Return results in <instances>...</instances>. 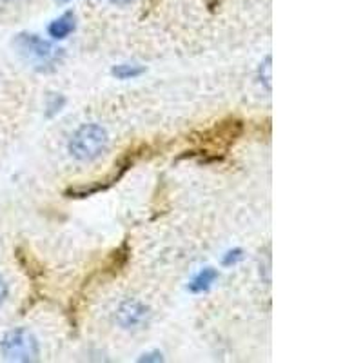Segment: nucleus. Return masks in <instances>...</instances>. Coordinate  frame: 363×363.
<instances>
[{
    "instance_id": "nucleus-11",
    "label": "nucleus",
    "mask_w": 363,
    "mask_h": 363,
    "mask_svg": "<svg viewBox=\"0 0 363 363\" xmlns=\"http://www.w3.org/2000/svg\"><path fill=\"white\" fill-rule=\"evenodd\" d=\"M6 298H8V284H6L4 277L0 274V307L6 301Z\"/></svg>"
},
{
    "instance_id": "nucleus-1",
    "label": "nucleus",
    "mask_w": 363,
    "mask_h": 363,
    "mask_svg": "<svg viewBox=\"0 0 363 363\" xmlns=\"http://www.w3.org/2000/svg\"><path fill=\"white\" fill-rule=\"evenodd\" d=\"M18 57L38 73H51L64 60V51L35 33H18L13 40Z\"/></svg>"
},
{
    "instance_id": "nucleus-8",
    "label": "nucleus",
    "mask_w": 363,
    "mask_h": 363,
    "mask_svg": "<svg viewBox=\"0 0 363 363\" xmlns=\"http://www.w3.org/2000/svg\"><path fill=\"white\" fill-rule=\"evenodd\" d=\"M66 106V99H64L62 95H50L48 96V102H45V115H48V118H51V116H55L57 113L62 111V108Z\"/></svg>"
},
{
    "instance_id": "nucleus-10",
    "label": "nucleus",
    "mask_w": 363,
    "mask_h": 363,
    "mask_svg": "<svg viewBox=\"0 0 363 363\" xmlns=\"http://www.w3.org/2000/svg\"><path fill=\"white\" fill-rule=\"evenodd\" d=\"M242 258H244V255H242V249H233V251H229L225 256H223V265L231 267V265L238 264Z\"/></svg>"
},
{
    "instance_id": "nucleus-4",
    "label": "nucleus",
    "mask_w": 363,
    "mask_h": 363,
    "mask_svg": "<svg viewBox=\"0 0 363 363\" xmlns=\"http://www.w3.org/2000/svg\"><path fill=\"white\" fill-rule=\"evenodd\" d=\"M149 307L138 300H124L116 307L115 322L124 330H140L149 323Z\"/></svg>"
},
{
    "instance_id": "nucleus-7",
    "label": "nucleus",
    "mask_w": 363,
    "mask_h": 363,
    "mask_svg": "<svg viewBox=\"0 0 363 363\" xmlns=\"http://www.w3.org/2000/svg\"><path fill=\"white\" fill-rule=\"evenodd\" d=\"M145 73V67L140 66V64H118V66L113 67L111 74L116 77L118 80H129L136 79L140 74Z\"/></svg>"
},
{
    "instance_id": "nucleus-14",
    "label": "nucleus",
    "mask_w": 363,
    "mask_h": 363,
    "mask_svg": "<svg viewBox=\"0 0 363 363\" xmlns=\"http://www.w3.org/2000/svg\"><path fill=\"white\" fill-rule=\"evenodd\" d=\"M60 2H69V0H60Z\"/></svg>"
},
{
    "instance_id": "nucleus-2",
    "label": "nucleus",
    "mask_w": 363,
    "mask_h": 363,
    "mask_svg": "<svg viewBox=\"0 0 363 363\" xmlns=\"http://www.w3.org/2000/svg\"><path fill=\"white\" fill-rule=\"evenodd\" d=\"M109 147L108 131L99 124H84L71 136L67 149L69 155L79 162H93L102 157Z\"/></svg>"
},
{
    "instance_id": "nucleus-5",
    "label": "nucleus",
    "mask_w": 363,
    "mask_h": 363,
    "mask_svg": "<svg viewBox=\"0 0 363 363\" xmlns=\"http://www.w3.org/2000/svg\"><path fill=\"white\" fill-rule=\"evenodd\" d=\"M74 29H77V17H74L73 11H66L64 15H60V17L51 22L48 31H50V35L55 40H64V38H67L73 33Z\"/></svg>"
},
{
    "instance_id": "nucleus-13",
    "label": "nucleus",
    "mask_w": 363,
    "mask_h": 363,
    "mask_svg": "<svg viewBox=\"0 0 363 363\" xmlns=\"http://www.w3.org/2000/svg\"><path fill=\"white\" fill-rule=\"evenodd\" d=\"M108 2L113 6H118V8H124V6H129L131 2H135V0H108Z\"/></svg>"
},
{
    "instance_id": "nucleus-6",
    "label": "nucleus",
    "mask_w": 363,
    "mask_h": 363,
    "mask_svg": "<svg viewBox=\"0 0 363 363\" xmlns=\"http://www.w3.org/2000/svg\"><path fill=\"white\" fill-rule=\"evenodd\" d=\"M216 280H218V271L213 267H206L193 278V281L189 284V291L191 293H206Z\"/></svg>"
},
{
    "instance_id": "nucleus-12",
    "label": "nucleus",
    "mask_w": 363,
    "mask_h": 363,
    "mask_svg": "<svg viewBox=\"0 0 363 363\" xmlns=\"http://www.w3.org/2000/svg\"><path fill=\"white\" fill-rule=\"evenodd\" d=\"M164 359V356H162V352L155 351V352H147V354H144L140 358V362H162Z\"/></svg>"
},
{
    "instance_id": "nucleus-9",
    "label": "nucleus",
    "mask_w": 363,
    "mask_h": 363,
    "mask_svg": "<svg viewBox=\"0 0 363 363\" xmlns=\"http://www.w3.org/2000/svg\"><path fill=\"white\" fill-rule=\"evenodd\" d=\"M271 57H267L264 60V64H260V82H264V86L271 91V80H272V66H271Z\"/></svg>"
},
{
    "instance_id": "nucleus-3",
    "label": "nucleus",
    "mask_w": 363,
    "mask_h": 363,
    "mask_svg": "<svg viewBox=\"0 0 363 363\" xmlns=\"http://www.w3.org/2000/svg\"><path fill=\"white\" fill-rule=\"evenodd\" d=\"M0 354L4 356V359H8V362H37L38 354H40V347H38L37 338L31 330L18 327V329L6 333L4 338L0 340Z\"/></svg>"
}]
</instances>
